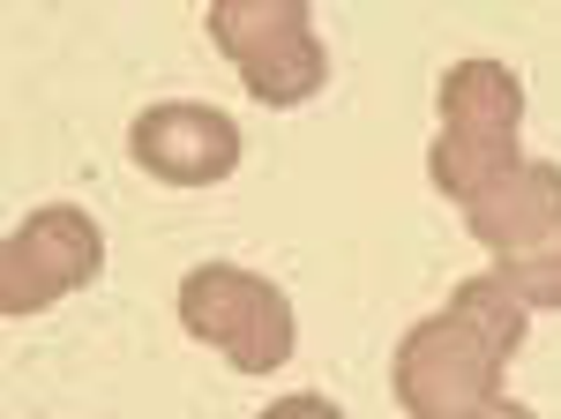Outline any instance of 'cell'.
<instances>
[{"label": "cell", "mask_w": 561, "mask_h": 419, "mask_svg": "<svg viewBox=\"0 0 561 419\" xmlns=\"http://www.w3.org/2000/svg\"><path fill=\"white\" fill-rule=\"evenodd\" d=\"M434 150H427V180L449 195L457 210H472L494 180H510L524 166V83L517 68L502 60H457L442 76V98H434Z\"/></svg>", "instance_id": "cell-1"}, {"label": "cell", "mask_w": 561, "mask_h": 419, "mask_svg": "<svg viewBox=\"0 0 561 419\" xmlns=\"http://www.w3.org/2000/svg\"><path fill=\"white\" fill-rule=\"evenodd\" d=\"M180 330L225 352L240 375H277L300 344V315L277 278L240 270V262H195L180 278Z\"/></svg>", "instance_id": "cell-2"}, {"label": "cell", "mask_w": 561, "mask_h": 419, "mask_svg": "<svg viewBox=\"0 0 561 419\" xmlns=\"http://www.w3.org/2000/svg\"><path fill=\"white\" fill-rule=\"evenodd\" d=\"M210 38L270 113H293L330 83V53L307 0H210Z\"/></svg>", "instance_id": "cell-3"}, {"label": "cell", "mask_w": 561, "mask_h": 419, "mask_svg": "<svg viewBox=\"0 0 561 419\" xmlns=\"http://www.w3.org/2000/svg\"><path fill=\"white\" fill-rule=\"evenodd\" d=\"M502 375H510V360L486 352L449 307L412 322L389 360V389L412 419H479L486 405H502Z\"/></svg>", "instance_id": "cell-4"}, {"label": "cell", "mask_w": 561, "mask_h": 419, "mask_svg": "<svg viewBox=\"0 0 561 419\" xmlns=\"http://www.w3.org/2000/svg\"><path fill=\"white\" fill-rule=\"evenodd\" d=\"M98 270H105V225L76 203H38L0 240V315L8 322L45 315L53 299L98 285Z\"/></svg>", "instance_id": "cell-5"}, {"label": "cell", "mask_w": 561, "mask_h": 419, "mask_svg": "<svg viewBox=\"0 0 561 419\" xmlns=\"http://www.w3.org/2000/svg\"><path fill=\"white\" fill-rule=\"evenodd\" d=\"M128 158L165 188H217L240 172V127L203 98H165L128 121Z\"/></svg>", "instance_id": "cell-6"}, {"label": "cell", "mask_w": 561, "mask_h": 419, "mask_svg": "<svg viewBox=\"0 0 561 419\" xmlns=\"http://www.w3.org/2000/svg\"><path fill=\"white\" fill-rule=\"evenodd\" d=\"M472 240L494 262H517V254L547 248L561 233V158H524L510 180H494L472 210H465Z\"/></svg>", "instance_id": "cell-7"}, {"label": "cell", "mask_w": 561, "mask_h": 419, "mask_svg": "<svg viewBox=\"0 0 561 419\" xmlns=\"http://www.w3.org/2000/svg\"><path fill=\"white\" fill-rule=\"evenodd\" d=\"M449 315L465 322V330L486 344V352H502V360H517L524 330H531V307H524V293L502 278V270H479V278H465L457 293H449Z\"/></svg>", "instance_id": "cell-8"}, {"label": "cell", "mask_w": 561, "mask_h": 419, "mask_svg": "<svg viewBox=\"0 0 561 419\" xmlns=\"http://www.w3.org/2000/svg\"><path fill=\"white\" fill-rule=\"evenodd\" d=\"M510 285L524 293V307L531 315H561V233L547 240V248H531V254H517V262H494Z\"/></svg>", "instance_id": "cell-9"}, {"label": "cell", "mask_w": 561, "mask_h": 419, "mask_svg": "<svg viewBox=\"0 0 561 419\" xmlns=\"http://www.w3.org/2000/svg\"><path fill=\"white\" fill-rule=\"evenodd\" d=\"M262 419H345L337 397H322V389H293V397H277Z\"/></svg>", "instance_id": "cell-10"}, {"label": "cell", "mask_w": 561, "mask_h": 419, "mask_svg": "<svg viewBox=\"0 0 561 419\" xmlns=\"http://www.w3.org/2000/svg\"><path fill=\"white\" fill-rule=\"evenodd\" d=\"M479 419H539V412H524V405H510V397H502V405H486Z\"/></svg>", "instance_id": "cell-11"}]
</instances>
